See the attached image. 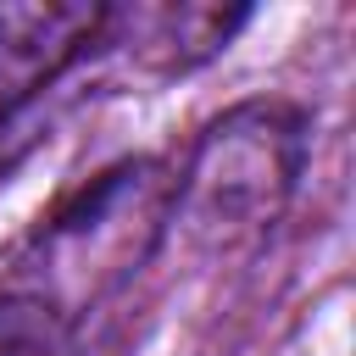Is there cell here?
Here are the masks:
<instances>
[{
    "mask_svg": "<svg viewBox=\"0 0 356 356\" xmlns=\"http://www.w3.org/2000/svg\"><path fill=\"white\" fill-rule=\"evenodd\" d=\"M172 167L156 156H128L89 184H78L17 250L0 278L6 300H22L67 339L100 312L167 239Z\"/></svg>",
    "mask_w": 356,
    "mask_h": 356,
    "instance_id": "cell-1",
    "label": "cell"
},
{
    "mask_svg": "<svg viewBox=\"0 0 356 356\" xmlns=\"http://www.w3.org/2000/svg\"><path fill=\"white\" fill-rule=\"evenodd\" d=\"M306 167V117L289 100H239L200 128L172 172L167 234H184L206 256L256 250Z\"/></svg>",
    "mask_w": 356,
    "mask_h": 356,
    "instance_id": "cell-2",
    "label": "cell"
},
{
    "mask_svg": "<svg viewBox=\"0 0 356 356\" xmlns=\"http://www.w3.org/2000/svg\"><path fill=\"white\" fill-rule=\"evenodd\" d=\"M106 17L89 0H0V122L100 44Z\"/></svg>",
    "mask_w": 356,
    "mask_h": 356,
    "instance_id": "cell-3",
    "label": "cell"
},
{
    "mask_svg": "<svg viewBox=\"0 0 356 356\" xmlns=\"http://www.w3.org/2000/svg\"><path fill=\"white\" fill-rule=\"evenodd\" d=\"M250 22L245 6H206V0H167V6H134V11H111L100 44H122L128 61L150 78H178L200 61H211L217 50H228V39Z\"/></svg>",
    "mask_w": 356,
    "mask_h": 356,
    "instance_id": "cell-4",
    "label": "cell"
}]
</instances>
